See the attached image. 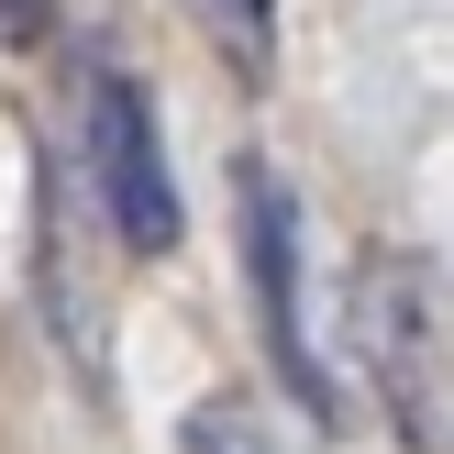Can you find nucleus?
Returning a JSON list of instances; mask_svg holds the SVG:
<instances>
[{
    "label": "nucleus",
    "instance_id": "20e7f679",
    "mask_svg": "<svg viewBox=\"0 0 454 454\" xmlns=\"http://www.w3.org/2000/svg\"><path fill=\"white\" fill-rule=\"evenodd\" d=\"M177 12L211 34V56L233 67V78H266V67H278V0H177Z\"/></svg>",
    "mask_w": 454,
    "mask_h": 454
},
{
    "label": "nucleus",
    "instance_id": "39448f33",
    "mask_svg": "<svg viewBox=\"0 0 454 454\" xmlns=\"http://www.w3.org/2000/svg\"><path fill=\"white\" fill-rule=\"evenodd\" d=\"M177 454H255V421H244V399H211V411L177 433Z\"/></svg>",
    "mask_w": 454,
    "mask_h": 454
},
{
    "label": "nucleus",
    "instance_id": "7ed1b4c3",
    "mask_svg": "<svg viewBox=\"0 0 454 454\" xmlns=\"http://www.w3.org/2000/svg\"><path fill=\"white\" fill-rule=\"evenodd\" d=\"M78 122H89V200L122 233V255H167L177 244V177H167V133H155L145 78L133 67H100L78 89Z\"/></svg>",
    "mask_w": 454,
    "mask_h": 454
},
{
    "label": "nucleus",
    "instance_id": "f257e3e1",
    "mask_svg": "<svg viewBox=\"0 0 454 454\" xmlns=\"http://www.w3.org/2000/svg\"><path fill=\"white\" fill-rule=\"evenodd\" d=\"M355 355H366V388L388 411V433L411 454H443L454 377H443V266H433V244H388V255L355 266Z\"/></svg>",
    "mask_w": 454,
    "mask_h": 454
},
{
    "label": "nucleus",
    "instance_id": "423d86ee",
    "mask_svg": "<svg viewBox=\"0 0 454 454\" xmlns=\"http://www.w3.org/2000/svg\"><path fill=\"white\" fill-rule=\"evenodd\" d=\"M44 22H56V0H0V44H44Z\"/></svg>",
    "mask_w": 454,
    "mask_h": 454
},
{
    "label": "nucleus",
    "instance_id": "f03ea898",
    "mask_svg": "<svg viewBox=\"0 0 454 454\" xmlns=\"http://www.w3.org/2000/svg\"><path fill=\"white\" fill-rule=\"evenodd\" d=\"M233 233H244V278H255V333H266V366L288 377V399L322 421L333 411V366L310 344V288H300V200L266 155H233Z\"/></svg>",
    "mask_w": 454,
    "mask_h": 454
}]
</instances>
